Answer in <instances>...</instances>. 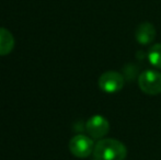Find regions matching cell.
<instances>
[{
  "mask_svg": "<svg viewBox=\"0 0 161 160\" xmlns=\"http://www.w3.org/2000/svg\"><path fill=\"white\" fill-rule=\"evenodd\" d=\"M93 141L86 135H76L69 141L70 152L77 158H87L93 154Z\"/></svg>",
  "mask_w": 161,
  "mask_h": 160,
  "instance_id": "obj_4",
  "label": "cell"
},
{
  "mask_svg": "<svg viewBox=\"0 0 161 160\" xmlns=\"http://www.w3.org/2000/svg\"><path fill=\"white\" fill-rule=\"evenodd\" d=\"M125 85L123 75L114 70H108L103 73L99 78V87L106 93H116L121 91Z\"/></svg>",
  "mask_w": 161,
  "mask_h": 160,
  "instance_id": "obj_3",
  "label": "cell"
},
{
  "mask_svg": "<svg viewBox=\"0 0 161 160\" xmlns=\"http://www.w3.org/2000/svg\"><path fill=\"white\" fill-rule=\"evenodd\" d=\"M136 41L140 45H148L155 40L156 29L150 22H142L136 28L135 31Z\"/></svg>",
  "mask_w": 161,
  "mask_h": 160,
  "instance_id": "obj_6",
  "label": "cell"
},
{
  "mask_svg": "<svg viewBox=\"0 0 161 160\" xmlns=\"http://www.w3.org/2000/svg\"><path fill=\"white\" fill-rule=\"evenodd\" d=\"M93 156L97 160H124L127 156V149L117 139H99L94 145Z\"/></svg>",
  "mask_w": 161,
  "mask_h": 160,
  "instance_id": "obj_1",
  "label": "cell"
},
{
  "mask_svg": "<svg viewBox=\"0 0 161 160\" xmlns=\"http://www.w3.org/2000/svg\"><path fill=\"white\" fill-rule=\"evenodd\" d=\"M87 133L93 139H102L110 130V123L104 116L93 115L86 123Z\"/></svg>",
  "mask_w": 161,
  "mask_h": 160,
  "instance_id": "obj_5",
  "label": "cell"
},
{
  "mask_svg": "<svg viewBox=\"0 0 161 160\" xmlns=\"http://www.w3.org/2000/svg\"><path fill=\"white\" fill-rule=\"evenodd\" d=\"M148 59L153 67L161 69V43L155 44L150 47L148 52Z\"/></svg>",
  "mask_w": 161,
  "mask_h": 160,
  "instance_id": "obj_8",
  "label": "cell"
},
{
  "mask_svg": "<svg viewBox=\"0 0 161 160\" xmlns=\"http://www.w3.org/2000/svg\"><path fill=\"white\" fill-rule=\"evenodd\" d=\"M14 37L10 31L0 28V56H6L12 52L14 47Z\"/></svg>",
  "mask_w": 161,
  "mask_h": 160,
  "instance_id": "obj_7",
  "label": "cell"
},
{
  "mask_svg": "<svg viewBox=\"0 0 161 160\" xmlns=\"http://www.w3.org/2000/svg\"><path fill=\"white\" fill-rule=\"evenodd\" d=\"M138 86L144 93L157 96L161 93V73L157 70H145L138 78Z\"/></svg>",
  "mask_w": 161,
  "mask_h": 160,
  "instance_id": "obj_2",
  "label": "cell"
}]
</instances>
